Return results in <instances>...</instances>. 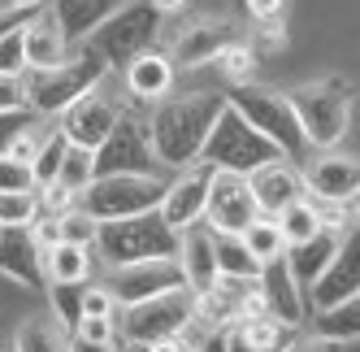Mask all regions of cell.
<instances>
[{
    "instance_id": "6da1fadb",
    "label": "cell",
    "mask_w": 360,
    "mask_h": 352,
    "mask_svg": "<svg viewBox=\"0 0 360 352\" xmlns=\"http://www.w3.org/2000/svg\"><path fill=\"white\" fill-rule=\"evenodd\" d=\"M226 109V96L217 92H191V96H165L148 118V139L157 153L161 170H187L195 161H204V144L217 113Z\"/></svg>"
},
{
    "instance_id": "7a4b0ae2",
    "label": "cell",
    "mask_w": 360,
    "mask_h": 352,
    "mask_svg": "<svg viewBox=\"0 0 360 352\" xmlns=\"http://www.w3.org/2000/svg\"><path fill=\"white\" fill-rule=\"evenodd\" d=\"M178 239L183 231L161 218V209L139 213V218H117V222H100L96 235V257L109 270L117 265H135V261H161V257H178Z\"/></svg>"
},
{
    "instance_id": "3957f363",
    "label": "cell",
    "mask_w": 360,
    "mask_h": 352,
    "mask_svg": "<svg viewBox=\"0 0 360 352\" xmlns=\"http://www.w3.org/2000/svg\"><path fill=\"white\" fill-rule=\"evenodd\" d=\"M105 57L96 53L91 44H79L74 57L57 70H35V79L27 83V96H31V109L39 118H61L74 100H83L87 92H96L105 83Z\"/></svg>"
},
{
    "instance_id": "277c9868",
    "label": "cell",
    "mask_w": 360,
    "mask_h": 352,
    "mask_svg": "<svg viewBox=\"0 0 360 352\" xmlns=\"http://www.w3.org/2000/svg\"><path fill=\"white\" fill-rule=\"evenodd\" d=\"M282 157V148L274 139H265L252 122L226 100V109L217 113L213 131H209V144H204V161L213 170H230V174H252L269 161Z\"/></svg>"
},
{
    "instance_id": "5b68a950",
    "label": "cell",
    "mask_w": 360,
    "mask_h": 352,
    "mask_svg": "<svg viewBox=\"0 0 360 352\" xmlns=\"http://www.w3.org/2000/svg\"><path fill=\"white\" fill-rule=\"evenodd\" d=\"M226 100H230V105H235L265 139H274L287 161H295V165L304 161L308 139H304V131H300V118H295L291 96H282V92H274V87H256V83H235Z\"/></svg>"
},
{
    "instance_id": "8992f818",
    "label": "cell",
    "mask_w": 360,
    "mask_h": 352,
    "mask_svg": "<svg viewBox=\"0 0 360 352\" xmlns=\"http://www.w3.org/2000/svg\"><path fill=\"white\" fill-rule=\"evenodd\" d=\"M165 187H169L165 174H100L79 196V209H87L96 222L139 218V213L161 209Z\"/></svg>"
},
{
    "instance_id": "52a82bcc",
    "label": "cell",
    "mask_w": 360,
    "mask_h": 352,
    "mask_svg": "<svg viewBox=\"0 0 360 352\" xmlns=\"http://www.w3.org/2000/svg\"><path fill=\"white\" fill-rule=\"evenodd\" d=\"M291 105L300 118V131L308 148H334L347 135V118H352V83L343 79H326V83H308L291 92Z\"/></svg>"
},
{
    "instance_id": "ba28073f",
    "label": "cell",
    "mask_w": 360,
    "mask_h": 352,
    "mask_svg": "<svg viewBox=\"0 0 360 352\" xmlns=\"http://www.w3.org/2000/svg\"><path fill=\"white\" fill-rule=\"evenodd\" d=\"M157 35H161V13L152 9V0H126L113 18L100 22L87 44L105 57V65L126 70L139 53H148L157 44Z\"/></svg>"
},
{
    "instance_id": "9c48e42d",
    "label": "cell",
    "mask_w": 360,
    "mask_h": 352,
    "mask_svg": "<svg viewBox=\"0 0 360 352\" xmlns=\"http://www.w3.org/2000/svg\"><path fill=\"white\" fill-rule=\"evenodd\" d=\"M117 318H122V339L148 348V344H157V339H165V335H174V331H183V326L195 322V296L187 287L161 291L152 300L117 309Z\"/></svg>"
},
{
    "instance_id": "30bf717a",
    "label": "cell",
    "mask_w": 360,
    "mask_h": 352,
    "mask_svg": "<svg viewBox=\"0 0 360 352\" xmlns=\"http://www.w3.org/2000/svg\"><path fill=\"white\" fill-rule=\"evenodd\" d=\"M157 153L148 139V122L126 109L117 118V127L109 131V139L96 148V179L100 174H157Z\"/></svg>"
},
{
    "instance_id": "8fae6325",
    "label": "cell",
    "mask_w": 360,
    "mask_h": 352,
    "mask_svg": "<svg viewBox=\"0 0 360 352\" xmlns=\"http://www.w3.org/2000/svg\"><path fill=\"white\" fill-rule=\"evenodd\" d=\"M256 218H261V209H256V196L248 187V174L217 170L209 187V205H204V222L217 235H243Z\"/></svg>"
},
{
    "instance_id": "7c38bea8",
    "label": "cell",
    "mask_w": 360,
    "mask_h": 352,
    "mask_svg": "<svg viewBox=\"0 0 360 352\" xmlns=\"http://www.w3.org/2000/svg\"><path fill=\"white\" fill-rule=\"evenodd\" d=\"M122 113H126V105H122L117 96H109V92H105V83H100V87H96V92H87L83 100H74V105L57 118V127L65 131V139H70V144L91 148V153H96V148L109 139V131L117 127V118H122Z\"/></svg>"
},
{
    "instance_id": "4fadbf2b",
    "label": "cell",
    "mask_w": 360,
    "mask_h": 352,
    "mask_svg": "<svg viewBox=\"0 0 360 352\" xmlns=\"http://www.w3.org/2000/svg\"><path fill=\"white\" fill-rule=\"evenodd\" d=\"M105 287L113 291L117 309H126V305H139V300H152V296H161V291L187 287V279H183L178 257H161V261H135V265L109 270V283Z\"/></svg>"
},
{
    "instance_id": "5bb4252c",
    "label": "cell",
    "mask_w": 360,
    "mask_h": 352,
    "mask_svg": "<svg viewBox=\"0 0 360 352\" xmlns=\"http://www.w3.org/2000/svg\"><path fill=\"white\" fill-rule=\"evenodd\" d=\"M213 165L195 161L187 170H178V179H169L165 200H161V218L174 231H187V226L204 222V205H209V187H213Z\"/></svg>"
},
{
    "instance_id": "9a60e30c",
    "label": "cell",
    "mask_w": 360,
    "mask_h": 352,
    "mask_svg": "<svg viewBox=\"0 0 360 352\" xmlns=\"http://www.w3.org/2000/svg\"><path fill=\"white\" fill-rule=\"evenodd\" d=\"M256 296H261V309L274 322L291 326V331L304 322V291H300V279L287 265V253L261 265V274H256Z\"/></svg>"
},
{
    "instance_id": "2e32d148",
    "label": "cell",
    "mask_w": 360,
    "mask_h": 352,
    "mask_svg": "<svg viewBox=\"0 0 360 352\" xmlns=\"http://www.w3.org/2000/svg\"><path fill=\"white\" fill-rule=\"evenodd\" d=\"M352 291H360V231H343L334 261L321 270V279L308 287V305L330 309V305H339V300H347Z\"/></svg>"
},
{
    "instance_id": "e0dca14e",
    "label": "cell",
    "mask_w": 360,
    "mask_h": 352,
    "mask_svg": "<svg viewBox=\"0 0 360 352\" xmlns=\"http://www.w3.org/2000/svg\"><path fill=\"white\" fill-rule=\"evenodd\" d=\"M0 274L22 287H44V244L31 235V226H0Z\"/></svg>"
},
{
    "instance_id": "ac0fdd59",
    "label": "cell",
    "mask_w": 360,
    "mask_h": 352,
    "mask_svg": "<svg viewBox=\"0 0 360 352\" xmlns=\"http://www.w3.org/2000/svg\"><path fill=\"white\" fill-rule=\"evenodd\" d=\"M178 265H183V279L191 296H204L209 287H217L221 270H217V244H213V226L195 222L178 239Z\"/></svg>"
},
{
    "instance_id": "d6986e66",
    "label": "cell",
    "mask_w": 360,
    "mask_h": 352,
    "mask_svg": "<svg viewBox=\"0 0 360 352\" xmlns=\"http://www.w3.org/2000/svg\"><path fill=\"white\" fill-rule=\"evenodd\" d=\"M304 191L313 196L317 205H347L360 191V161L326 153L321 161H313L304 170Z\"/></svg>"
},
{
    "instance_id": "ffe728a7",
    "label": "cell",
    "mask_w": 360,
    "mask_h": 352,
    "mask_svg": "<svg viewBox=\"0 0 360 352\" xmlns=\"http://www.w3.org/2000/svg\"><path fill=\"white\" fill-rule=\"evenodd\" d=\"M248 187L256 196V209L269 213V218H278L291 200L304 196V170L295 161H287V157H278V161H269L261 170H252L248 174Z\"/></svg>"
},
{
    "instance_id": "44dd1931",
    "label": "cell",
    "mask_w": 360,
    "mask_h": 352,
    "mask_svg": "<svg viewBox=\"0 0 360 352\" xmlns=\"http://www.w3.org/2000/svg\"><path fill=\"white\" fill-rule=\"evenodd\" d=\"M226 352H282L291 344V326L274 322L269 313H243L221 331Z\"/></svg>"
},
{
    "instance_id": "7402d4cb",
    "label": "cell",
    "mask_w": 360,
    "mask_h": 352,
    "mask_svg": "<svg viewBox=\"0 0 360 352\" xmlns=\"http://www.w3.org/2000/svg\"><path fill=\"white\" fill-rule=\"evenodd\" d=\"M230 44H235V27H230V22H195V27H187L174 39V57L169 61L183 65V70H195V65L217 61Z\"/></svg>"
},
{
    "instance_id": "603a6c76",
    "label": "cell",
    "mask_w": 360,
    "mask_h": 352,
    "mask_svg": "<svg viewBox=\"0 0 360 352\" xmlns=\"http://www.w3.org/2000/svg\"><path fill=\"white\" fill-rule=\"evenodd\" d=\"M122 5H126V0H48V13L57 18L61 35L79 48V44H87V39L96 35L100 22L113 18Z\"/></svg>"
},
{
    "instance_id": "cb8c5ba5",
    "label": "cell",
    "mask_w": 360,
    "mask_h": 352,
    "mask_svg": "<svg viewBox=\"0 0 360 352\" xmlns=\"http://www.w3.org/2000/svg\"><path fill=\"white\" fill-rule=\"evenodd\" d=\"M22 44H27V65L31 70H57L74 57V44L61 35L57 18L53 13H35L27 27H22Z\"/></svg>"
},
{
    "instance_id": "d4e9b609",
    "label": "cell",
    "mask_w": 360,
    "mask_h": 352,
    "mask_svg": "<svg viewBox=\"0 0 360 352\" xmlns=\"http://www.w3.org/2000/svg\"><path fill=\"white\" fill-rule=\"evenodd\" d=\"M339 239H343L339 226H321L313 239L287 248V265H291V274L300 279V287H313L321 279V270L334 261V253H339Z\"/></svg>"
},
{
    "instance_id": "484cf974",
    "label": "cell",
    "mask_w": 360,
    "mask_h": 352,
    "mask_svg": "<svg viewBox=\"0 0 360 352\" xmlns=\"http://www.w3.org/2000/svg\"><path fill=\"white\" fill-rule=\"evenodd\" d=\"M174 87V61L165 53H139L131 65H126V92L135 100H165Z\"/></svg>"
},
{
    "instance_id": "4316f807",
    "label": "cell",
    "mask_w": 360,
    "mask_h": 352,
    "mask_svg": "<svg viewBox=\"0 0 360 352\" xmlns=\"http://www.w3.org/2000/svg\"><path fill=\"white\" fill-rule=\"evenodd\" d=\"M44 270H48V279H53V283H87V274H91V248L61 239L53 248H44Z\"/></svg>"
},
{
    "instance_id": "83f0119b",
    "label": "cell",
    "mask_w": 360,
    "mask_h": 352,
    "mask_svg": "<svg viewBox=\"0 0 360 352\" xmlns=\"http://www.w3.org/2000/svg\"><path fill=\"white\" fill-rule=\"evenodd\" d=\"M313 335L339 339V344L360 339V291H352L347 300H339V305H330V309H317V318H313Z\"/></svg>"
},
{
    "instance_id": "f1b7e54d",
    "label": "cell",
    "mask_w": 360,
    "mask_h": 352,
    "mask_svg": "<svg viewBox=\"0 0 360 352\" xmlns=\"http://www.w3.org/2000/svg\"><path fill=\"white\" fill-rule=\"evenodd\" d=\"M321 226H326V209L313 205V196H300V200H291V205L278 213V231H282V239H287V248L313 239Z\"/></svg>"
},
{
    "instance_id": "f546056e",
    "label": "cell",
    "mask_w": 360,
    "mask_h": 352,
    "mask_svg": "<svg viewBox=\"0 0 360 352\" xmlns=\"http://www.w3.org/2000/svg\"><path fill=\"white\" fill-rule=\"evenodd\" d=\"M91 179H96V153L91 148H79V144H70L65 148V161H61V170H57V191H65L70 200H79L87 187H91Z\"/></svg>"
},
{
    "instance_id": "4dcf8cb0",
    "label": "cell",
    "mask_w": 360,
    "mask_h": 352,
    "mask_svg": "<svg viewBox=\"0 0 360 352\" xmlns=\"http://www.w3.org/2000/svg\"><path fill=\"white\" fill-rule=\"evenodd\" d=\"M65 148H70V139H65L61 127H44V135H39V144H35V153H31L35 187H39V191L57 183V170H61V161H65Z\"/></svg>"
},
{
    "instance_id": "1f68e13d",
    "label": "cell",
    "mask_w": 360,
    "mask_h": 352,
    "mask_svg": "<svg viewBox=\"0 0 360 352\" xmlns=\"http://www.w3.org/2000/svg\"><path fill=\"white\" fill-rule=\"evenodd\" d=\"M213 244H217V270L221 279H256L261 274V261L252 257V248L243 244V235H217L213 231Z\"/></svg>"
},
{
    "instance_id": "d6a6232c",
    "label": "cell",
    "mask_w": 360,
    "mask_h": 352,
    "mask_svg": "<svg viewBox=\"0 0 360 352\" xmlns=\"http://www.w3.org/2000/svg\"><path fill=\"white\" fill-rule=\"evenodd\" d=\"M243 244L252 248V257L261 261V265L287 253V239H282V231H278V218H269V213H261V218L248 226V231H243Z\"/></svg>"
},
{
    "instance_id": "836d02e7",
    "label": "cell",
    "mask_w": 360,
    "mask_h": 352,
    "mask_svg": "<svg viewBox=\"0 0 360 352\" xmlns=\"http://www.w3.org/2000/svg\"><path fill=\"white\" fill-rule=\"evenodd\" d=\"M13 352H70V339L48 322H22L18 339H13Z\"/></svg>"
},
{
    "instance_id": "e575fe53",
    "label": "cell",
    "mask_w": 360,
    "mask_h": 352,
    "mask_svg": "<svg viewBox=\"0 0 360 352\" xmlns=\"http://www.w3.org/2000/svg\"><path fill=\"white\" fill-rule=\"evenodd\" d=\"M48 305H53L57 322L74 335V326H79V318H83V283H53L48 287Z\"/></svg>"
},
{
    "instance_id": "d590c367",
    "label": "cell",
    "mask_w": 360,
    "mask_h": 352,
    "mask_svg": "<svg viewBox=\"0 0 360 352\" xmlns=\"http://www.w3.org/2000/svg\"><path fill=\"white\" fill-rule=\"evenodd\" d=\"M39 213V191H0V226H31Z\"/></svg>"
},
{
    "instance_id": "8d00e7d4",
    "label": "cell",
    "mask_w": 360,
    "mask_h": 352,
    "mask_svg": "<svg viewBox=\"0 0 360 352\" xmlns=\"http://www.w3.org/2000/svg\"><path fill=\"white\" fill-rule=\"evenodd\" d=\"M0 191H39L31 157H22V153L0 157Z\"/></svg>"
},
{
    "instance_id": "74e56055",
    "label": "cell",
    "mask_w": 360,
    "mask_h": 352,
    "mask_svg": "<svg viewBox=\"0 0 360 352\" xmlns=\"http://www.w3.org/2000/svg\"><path fill=\"white\" fill-rule=\"evenodd\" d=\"M96 235H100V222H96L87 209H61V239H65V244L91 248Z\"/></svg>"
},
{
    "instance_id": "f35d334b",
    "label": "cell",
    "mask_w": 360,
    "mask_h": 352,
    "mask_svg": "<svg viewBox=\"0 0 360 352\" xmlns=\"http://www.w3.org/2000/svg\"><path fill=\"white\" fill-rule=\"evenodd\" d=\"M39 122V113L35 109H13V113H0V157H9L13 148H18V139L27 135L31 127Z\"/></svg>"
},
{
    "instance_id": "ab89813d",
    "label": "cell",
    "mask_w": 360,
    "mask_h": 352,
    "mask_svg": "<svg viewBox=\"0 0 360 352\" xmlns=\"http://www.w3.org/2000/svg\"><path fill=\"white\" fill-rule=\"evenodd\" d=\"M217 65H221V74H226V79L230 83H248L252 79V70H256V53H252V44H230L226 48V53L217 57Z\"/></svg>"
},
{
    "instance_id": "60d3db41",
    "label": "cell",
    "mask_w": 360,
    "mask_h": 352,
    "mask_svg": "<svg viewBox=\"0 0 360 352\" xmlns=\"http://www.w3.org/2000/svg\"><path fill=\"white\" fill-rule=\"evenodd\" d=\"M209 335L213 331H204L200 322H191V326H183V331H174V335H165L157 344H148V352H200Z\"/></svg>"
},
{
    "instance_id": "b9f144b4",
    "label": "cell",
    "mask_w": 360,
    "mask_h": 352,
    "mask_svg": "<svg viewBox=\"0 0 360 352\" xmlns=\"http://www.w3.org/2000/svg\"><path fill=\"white\" fill-rule=\"evenodd\" d=\"M27 44H22V27L0 39V74H27Z\"/></svg>"
},
{
    "instance_id": "7bdbcfd3",
    "label": "cell",
    "mask_w": 360,
    "mask_h": 352,
    "mask_svg": "<svg viewBox=\"0 0 360 352\" xmlns=\"http://www.w3.org/2000/svg\"><path fill=\"white\" fill-rule=\"evenodd\" d=\"M13 109H31L27 79L22 74H0V113H13Z\"/></svg>"
},
{
    "instance_id": "ee69618b",
    "label": "cell",
    "mask_w": 360,
    "mask_h": 352,
    "mask_svg": "<svg viewBox=\"0 0 360 352\" xmlns=\"http://www.w3.org/2000/svg\"><path fill=\"white\" fill-rule=\"evenodd\" d=\"M74 335H83V339H96V344H113V318L83 313V318H79V326H74Z\"/></svg>"
},
{
    "instance_id": "f6af8a7d",
    "label": "cell",
    "mask_w": 360,
    "mask_h": 352,
    "mask_svg": "<svg viewBox=\"0 0 360 352\" xmlns=\"http://www.w3.org/2000/svg\"><path fill=\"white\" fill-rule=\"evenodd\" d=\"M83 313H100V318H117V300L109 287H83Z\"/></svg>"
},
{
    "instance_id": "bcb514c9",
    "label": "cell",
    "mask_w": 360,
    "mask_h": 352,
    "mask_svg": "<svg viewBox=\"0 0 360 352\" xmlns=\"http://www.w3.org/2000/svg\"><path fill=\"white\" fill-rule=\"evenodd\" d=\"M287 39H282V18H269V22H256V44H252V53L261 57V53H274V48H282Z\"/></svg>"
},
{
    "instance_id": "7dc6e473",
    "label": "cell",
    "mask_w": 360,
    "mask_h": 352,
    "mask_svg": "<svg viewBox=\"0 0 360 352\" xmlns=\"http://www.w3.org/2000/svg\"><path fill=\"white\" fill-rule=\"evenodd\" d=\"M282 352H347V344L326 339V335H313V339H291Z\"/></svg>"
},
{
    "instance_id": "c3c4849f",
    "label": "cell",
    "mask_w": 360,
    "mask_h": 352,
    "mask_svg": "<svg viewBox=\"0 0 360 352\" xmlns=\"http://www.w3.org/2000/svg\"><path fill=\"white\" fill-rule=\"evenodd\" d=\"M243 9H248L252 22H269V18H282L287 0H243Z\"/></svg>"
},
{
    "instance_id": "681fc988",
    "label": "cell",
    "mask_w": 360,
    "mask_h": 352,
    "mask_svg": "<svg viewBox=\"0 0 360 352\" xmlns=\"http://www.w3.org/2000/svg\"><path fill=\"white\" fill-rule=\"evenodd\" d=\"M31 18H35V13H27V9H9V5H5V9H0V39H5L9 31H18V27H27Z\"/></svg>"
},
{
    "instance_id": "f907efd6",
    "label": "cell",
    "mask_w": 360,
    "mask_h": 352,
    "mask_svg": "<svg viewBox=\"0 0 360 352\" xmlns=\"http://www.w3.org/2000/svg\"><path fill=\"white\" fill-rule=\"evenodd\" d=\"M70 352H113V344H96L83 335H70Z\"/></svg>"
},
{
    "instance_id": "816d5d0a",
    "label": "cell",
    "mask_w": 360,
    "mask_h": 352,
    "mask_svg": "<svg viewBox=\"0 0 360 352\" xmlns=\"http://www.w3.org/2000/svg\"><path fill=\"white\" fill-rule=\"evenodd\" d=\"M152 9H157V13L165 18V13H178V9H187V0H152Z\"/></svg>"
},
{
    "instance_id": "f5cc1de1",
    "label": "cell",
    "mask_w": 360,
    "mask_h": 352,
    "mask_svg": "<svg viewBox=\"0 0 360 352\" xmlns=\"http://www.w3.org/2000/svg\"><path fill=\"white\" fill-rule=\"evenodd\" d=\"M9 9H27V13H39V9H48V0H9Z\"/></svg>"
},
{
    "instance_id": "db71d44e",
    "label": "cell",
    "mask_w": 360,
    "mask_h": 352,
    "mask_svg": "<svg viewBox=\"0 0 360 352\" xmlns=\"http://www.w3.org/2000/svg\"><path fill=\"white\" fill-rule=\"evenodd\" d=\"M200 352H226V344H221V331H213L209 339H204V348Z\"/></svg>"
},
{
    "instance_id": "11a10c76",
    "label": "cell",
    "mask_w": 360,
    "mask_h": 352,
    "mask_svg": "<svg viewBox=\"0 0 360 352\" xmlns=\"http://www.w3.org/2000/svg\"><path fill=\"white\" fill-rule=\"evenodd\" d=\"M356 222H360V191H356Z\"/></svg>"
}]
</instances>
